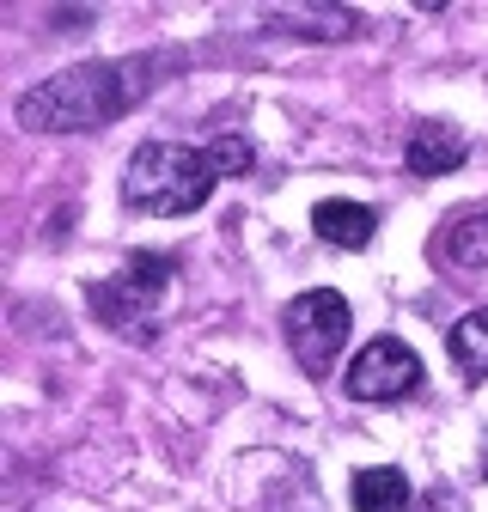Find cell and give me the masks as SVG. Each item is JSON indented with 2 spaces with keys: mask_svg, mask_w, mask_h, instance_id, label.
Listing matches in <instances>:
<instances>
[{
  "mask_svg": "<svg viewBox=\"0 0 488 512\" xmlns=\"http://www.w3.org/2000/svg\"><path fill=\"white\" fill-rule=\"evenodd\" d=\"M312 232L336 250H366L379 232V214L366 208V202H318L312 208Z\"/></svg>",
  "mask_w": 488,
  "mask_h": 512,
  "instance_id": "ba28073f",
  "label": "cell"
},
{
  "mask_svg": "<svg viewBox=\"0 0 488 512\" xmlns=\"http://www.w3.org/2000/svg\"><path fill=\"white\" fill-rule=\"evenodd\" d=\"M354 506L360 512H409V476L379 464V470H360L354 476Z\"/></svg>",
  "mask_w": 488,
  "mask_h": 512,
  "instance_id": "9c48e42d",
  "label": "cell"
},
{
  "mask_svg": "<svg viewBox=\"0 0 488 512\" xmlns=\"http://www.w3.org/2000/svg\"><path fill=\"white\" fill-rule=\"evenodd\" d=\"M141 61H80V68H61L43 86H31L19 98V122L43 128V135H86L104 128L147 92V74H135Z\"/></svg>",
  "mask_w": 488,
  "mask_h": 512,
  "instance_id": "7a4b0ae2",
  "label": "cell"
},
{
  "mask_svg": "<svg viewBox=\"0 0 488 512\" xmlns=\"http://www.w3.org/2000/svg\"><path fill=\"white\" fill-rule=\"evenodd\" d=\"M434 256L458 287H488V214L482 208L452 214L446 232L434 238Z\"/></svg>",
  "mask_w": 488,
  "mask_h": 512,
  "instance_id": "8992f818",
  "label": "cell"
},
{
  "mask_svg": "<svg viewBox=\"0 0 488 512\" xmlns=\"http://www.w3.org/2000/svg\"><path fill=\"white\" fill-rule=\"evenodd\" d=\"M257 159V147L244 135H214L208 147H183V141H147L135 147L129 171H122V202L135 214H196L220 177H244Z\"/></svg>",
  "mask_w": 488,
  "mask_h": 512,
  "instance_id": "6da1fadb",
  "label": "cell"
},
{
  "mask_svg": "<svg viewBox=\"0 0 488 512\" xmlns=\"http://www.w3.org/2000/svg\"><path fill=\"white\" fill-rule=\"evenodd\" d=\"M452 360L464 378H488V305L452 324Z\"/></svg>",
  "mask_w": 488,
  "mask_h": 512,
  "instance_id": "30bf717a",
  "label": "cell"
},
{
  "mask_svg": "<svg viewBox=\"0 0 488 512\" xmlns=\"http://www.w3.org/2000/svg\"><path fill=\"white\" fill-rule=\"evenodd\" d=\"M434 512H464V506H458L452 494H440V506H434Z\"/></svg>",
  "mask_w": 488,
  "mask_h": 512,
  "instance_id": "8fae6325",
  "label": "cell"
},
{
  "mask_svg": "<svg viewBox=\"0 0 488 512\" xmlns=\"http://www.w3.org/2000/svg\"><path fill=\"white\" fill-rule=\"evenodd\" d=\"M464 153H470V141L458 135L452 122H440V116H434V122H421L415 135H409V153H403V159H409V171H415V177H446V171H458V165H464Z\"/></svg>",
  "mask_w": 488,
  "mask_h": 512,
  "instance_id": "52a82bcc",
  "label": "cell"
},
{
  "mask_svg": "<svg viewBox=\"0 0 488 512\" xmlns=\"http://www.w3.org/2000/svg\"><path fill=\"white\" fill-rule=\"evenodd\" d=\"M482 482H488V452H482Z\"/></svg>",
  "mask_w": 488,
  "mask_h": 512,
  "instance_id": "7c38bea8",
  "label": "cell"
},
{
  "mask_svg": "<svg viewBox=\"0 0 488 512\" xmlns=\"http://www.w3.org/2000/svg\"><path fill=\"white\" fill-rule=\"evenodd\" d=\"M415 384H421V360L397 336L366 342L360 360H348V397H360V403H397V397L415 391Z\"/></svg>",
  "mask_w": 488,
  "mask_h": 512,
  "instance_id": "5b68a950",
  "label": "cell"
},
{
  "mask_svg": "<svg viewBox=\"0 0 488 512\" xmlns=\"http://www.w3.org/2000/svg\"><path fill=\"white\" fill-rule=\"evenodd\" d=\"M348 330H354V311H348V299L336 287H312V293H299L287 305V348H293L305 378H324L336 366Z\"/></svg>",
  "mask_w": 488,
  "mask_h": 512,
  "instance_id": "277c9868",
  "label": "cell"
},
{
  "mask_svg": "<svg viewBox=\"0 0 488 512\" xmlns=\"http://www.w3.org/2000/svg\"><path fill=\"white\" fill-rule=\"evenodd\" d=\"M165 287H171V256L141 250L116 275L92 281V311H98V324L116 330L122 342H153L159 317H165Z\"/></svg>",
  "mask_w": 488,
  "mask_h": 512,
  "instance_id": "3957f363",
  "label": "cell"
}]
</instances>
